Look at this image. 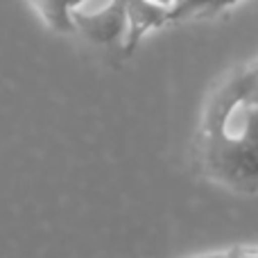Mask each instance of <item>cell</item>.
I'll return each instance as SVG.
<instances>
[{
  "label": "cell",
  "instance_id": "7",
  "mask_svg": "<svg viewBox=\"0 0 258 258\" xmlns=\"http://www.w3.org/2000/svg\"><path fill=\"white\" fill-rule=\"evenodd\" d=\"M240 0H215L213 5V12H211V16H218L220 12H227L229 7H233V5H238Z\"/></svg>",
  "mask_w": 258,
  "mask_h": 258
},
{
  "label": "cell",
  "instance_id": "5",
  "mask_svg": "<svg viewBox=\"0 0 258 258\" xmlns=\"http://www.w3.org/2000/svg\"><path fill=\"white\" fill-rule=\"evenodd\" d=\"M231 258H258V245H238L229 249Z\"/></svg>",
  "mask_w": 258,
  "mask_h": 258
},
{
  "label": "cell",
  "instance_id": "3",
  "mask_svg": "<svg viewBox=\"0 0 258 258\" xmlns=\"http://www.w3.org/2000/svg\"><path fill=\"white\" fill-rule=\"evenodd\" d=\"M170 25V9L154 0H129L127 5V30L120 43L122 54H132L150 32Z\"/></svg>",
  "mask_w": 258,
  "mask_h": 258
},
{
  "label": "cell",
  "instance_id": "9",
  "mask_svg": "<svg viewBox=\"0 0 258 258\" xmlns=\"http://www.w3.org/2000/svg\"><path fill=\"white\" fill-rule=\"evenodd\" d=\"M154 3H159V5H163V7H168V9H172L174 5L179 3V0H154Z\"/></svg>",
  "mask_w": 258,
  "mask_h": 258
},
{
  "label": "cell",
  "instance_id": "6",
  "mask_svg": "<svg viewBox=\"0 0 258 258\" xmlns=\"http://www.w3.org/2000/svg\"><path fill=\"white\" fill-rule=\"evenodd\" d=\"M247 71H249V95L254 102H258V59L251 66H247Z\"/></svg>",
  "mask_w": 258,
  "mask_h": 258
},
{
  "label": "cell",
  "instance_id": "2",
  "mask_svg": "<svg viewBox=\"0 0 258 258\" xmlns=\"http://www.w3.org/2000/svg\"><path fill=\"white\" fill-rule=\"evenodd\" d=\"M129 0H82L71 12L73 32L98 45L120 48L127 30Z\"/></svg>",
  "mask_w": 258,
  "mask_h": 258
},
{
  "label": "cell",
  "instance_id": "8",
  "mask_svg": "<svg viewBox=\"0 0 258 258\" xmlns=\"http://www.w3.org/2000/svg\"><path fill=\"white\" fill-rule=\"evenodd\" d=\"M186 258H231L229 251H211V254H195V256H186Z\"/></svg>",
  "mask_w": 258,
  "mask_h": 258
},
{
  "label": "cell",
  "instance_id": "4",
  "mask_svg": "<svg viewBox=\"0 0 258 258\" xmlns=\"http://www.w3.org/2000/svg\"><path fill=\"white\" fill-rule=\"evenodd\" d=\"M215 0H179L172 9H170V23L186 21L192 16H211Z\"/></svg>",
  "mask_w": 258,
  "mask_h": 258
},
{
  "label": "cell",
  "instance_id": "1",
  "mask_svg": "<svg viewBox=\"0 0 258 258\" xmlns=\"http://www.w3.org/2000/svg\"><path fill=\"white\" fill-rule=\"evenodd\" d=\"M195 163L213 183L240 195L258 192V102L249 95L247 66L229 73L206 102Z\"/></svg>",
  "mask_w": 258,
  "mask_h": 258
}]
</instances>
